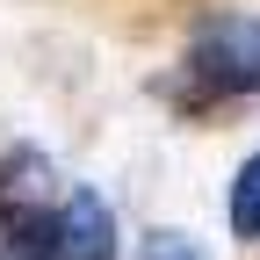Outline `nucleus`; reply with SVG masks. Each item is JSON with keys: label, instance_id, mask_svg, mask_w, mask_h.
Returning <instances> with one entry per match:
<instances>
[{"label": "nucleus", "instance_id": "nucleus-1", "mask_svg": "<svg viewBox=\"0 0 260 260\" xmlns=\"http://www.w3.org/2000/svg\"><path fill=\"white\" fill-rule=\"evenodd\" d=\"M188 80L210 94H260V15H217L188 44Z\"/></svg>", "mask_w": 260, "mask_h": 260}, {"label": "nucleus", "instance_id": "nucleus-2", "mask_svg": "<svg viewBox=\"0 0 260 260\" xmlns=\"http://www.w3.org/2000/svg\"><path fill=\"white\" fill-rule=\"evenodd\" d=\"M109 210H102V195H87V188H73V203L58 210V224H51V260H109Z\"/></svg>", "mask_w": 260, "mask_h": 260}, {"label": "nucleus", "instance_id": "nucleus-3", "mask_svg": "<svg viewBox=\"0 0 260 260\" xmlns=\"http://www.w3.org/2000/svg\"><path fill=\"white\" fill-rule=\"evenodd\" d=\"M232 232L239 239H260V152L239 167V181H232Z\"/></svg>", "mask_w": 260, "mask_h": 260}, {"label": "nucleus", "instance_id": "nucleus-4", "mask_svg": "<svg viewBox=\"0 0 260 260\" xmlns=\"http://www.w3.org/2000/svg\"><path fill=\"white\" fill-rule=\"evenodd\" d=\"M145 260H210V253L195 246L188 232H152V239H145Z\"/></svg>", "mask_w": 260, "mask_h": 260}, {"label": "nucleus", "instance_id": "nucleus-5", "mask_svg": "<svg viewBox=\"0 0 260 260\" xmlns=\"http://www.w3.org/2000/svg\"><path fill=\"white\" fill-rule=\"evenodd\" d=\"M0 260H51V224H29V232L0 253Z\"/></svg>", "mask_w": 260, "mask_h": 260}]
</instances>
